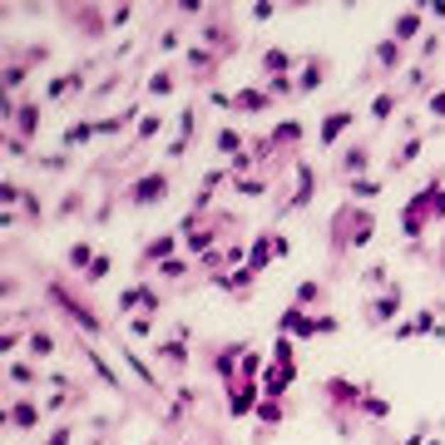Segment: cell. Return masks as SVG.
<instances>
[{"mask_svg": "<svg viewBox=\"0 0 445 445\" xmlns=\"http://www.w3.org/2000/svg\"><path fill=\"white\" fill-rule=\"evenodd\" d=\"M45 297H50V302H55V307H60V312H65V317H70L85 336H100V317H95V312H90V307H85L65 282H45Z\"/></svg>", "mask_w": 445, "mask_h": 445, "instance_id": "6da1fadb", "label": "cell"}, {"mask_svg": "<svg viewBox=\"0 0 445 445\" xmlns=\"http://www.w3.org/2000/svg\"><path fill=\"white\" fill-rule=\"evenodd\" d=\"M292 376H297V366H292V341L277 336V346H272V366H267V376H262L267 401H282V391L292 386Z\"/></svg>", "mask_w": 445, "mask_h": 445, "instance_id": "7a4b0ae2", "label": "cell"}, {"mask_svg": "<svg viewBox=\"0 0 445 445\" xmlns=\"http://www.w3.org/2000/svg\"><path fill=\"white\" fill-rule=\"evenodd\" d=\"M371 208H336V242H346V247H361L366 237H371Z\"/></svg>", "mask_w": 445, "mask_h": 445, "instance_id": "3957f363", "label": "cell"}, {"mask_svg": "<svg viewBox=\"0 0 445 445\" xmlns=\"http://www.w3.org/2000/svg\"><path fill=\"white\" fill-rule=\"evenodd\" d=\"M213 104L227 109V114H262L267 104H277V100H272V90L247 85V90H237V95H213Z\"/></svg>", "mask_w": 445, "mask_h": 445, "instance_id": "277c9868", "label": "cell"}, {"mask_svg": "<svg viewBox=\"0 0 445 445\" xmlns=\"http://www.w3.org/2000/svg\"><path fill=\"white\" fill-rule=\"evenodd\" d=\"M168 188H173V178H168L163 168H154V173H144V178H134V188H129V203H134V208H149V203H163V198H168Z\"/></svg>", "mask_w": 445, "mask_h": 445, "instance_id": "5b68a950", "label": "cell"}, {"mask_svg": "<svg viewBox=\"0 0 445 445\" xmlns=\"http://www.w3.org/2000/svg\"><path fill=\"white\" fill-rule=\"evenodd\" d=\"M282 332L307 341V336H317V332H336V317H307L302 307H287L282 312Z\"/></svg>", "mask_w": 445, "mask_h": 445, "instance_id": "8992f818", "label": "cell"}, {"mask_svg": "<svg viewBox=\"0 0 445 445\" xmlns=\"http://www.w3.org/2000/svg\"><path fill=\"white\" fill-rule=\"evenodd\" d=\"M282 257H287V237H282V232H257V242H252V252H247V267L262 272L267 262H282Z\"/></svg>", "mask_w": 445, "mask_h": 445, "instance_id": "52a82bcc", "label": "cell"}, {"mask_svg": "<svg viewBox=\"0 0 445 445\" xmlns=\"http://www.w3.org/2000/svg\"><path fill=\"white\" fill-rule=\"evenodd\" d=\"M0 109H5V119H15V134L20 139H35V129H40V100H25V104L0 100Z\"/></svg>", "mask_w": 445, "mask_h": 445, "instance_id": "ba28073f", "label": "cell"}, {"mask_svg": "<svg viewBox=\"0 0 445 445\" xmlns=\"http://www.w3.org/2000/svg\"><path fill=\"white\" fill-rule=\"evenodd\" d=\"M396 312H401V292H396V287H386V292H376V297L366 302V322H371V327L391 322Z\"/></svg>", "mask_w": 445, "mask_h": 445, "instance_id": "9c48e42d", "label": "cell"}, {"mask_svg": "<svg viewBox=\"0 0 445 445\" xmlns=\"http://www.w3.org/2000/svg\"><path fill=\"white\" fill-rule=\"evenodd\" d=\"M346 129H351V109H332L322 119V129H317V144H322V149H336Z\"/></svg>", "mask_w": 445, "mask_h": 445, "instance_id": "30bf717a", "label": "cell"}, {"mask_svg": "<svg viewBox=\"0 0 445 445\" xmlns=\"http://www.w3.org/2000/svg\"><path fill=\"white\" fill-rule=\"evenodd\" d=\"M421 332H431V336H445V327L436 322V312H416L411 322H401V327H396V336H391V341H411V336H421Z\"/></svg>", "mask_w": 445, "mask_h": 445, "instance_id": "8fae6325", "label": "cell"}, {"mask_svg": "<svg viewBox=\"0 0 445 445\" xmlns=\"http://www.w3.org/2000/svg\"><path fill=\"white\" fill-rule=\"evenodd\" d=\"M366 163H371V144H351L341 154V183L346 178H366Z\"/></svg>", "mask_w": 445, "mask_h": 445, "instance_id": "7c38bea8", "label": "cell"}, {"mask_svg": "<svg viewBox=\"0 0 445 445\" xmlns=\"http://www.w3.org/2000/svg\"><path fill=\"white\" fill-rule=\"evenodd\" d=\"M173 247H178V232H163V237H154V242H144V267H163L168 257H173Z\"/></svg>", "mask_w": 445, "mask_h": 445, "instance_id": "4fadbf2b", "label": "cell"}, {"mask_svg": "<svg viewBox=\"0 0 445 445\" xmlns=\"http://www.w3.org/2000/svg\"><path fill=\"white\" fill-rule=\"evenodd\" d=\"M159 356H163L168 366H178V371H183V366H188V327H178L168 341H159Z\"/></svg>", "mask_w": 445, "mask_h": 445, "instance_id": "5bb4252c", "label": "cell"}, {"mask_svg": "<svg viewBox=\"0 0 445 445\" xmlns=\"http://www.w3.org/2000/svg\"><path fill=\"white\" fill-rule=\"evenodd\" d=\"M80 351H85V356H90V366H95V376H100V381H104V386H109V391H119V396H124V376H119V371H114L109 361H104V356H100V351H95V346H90V341H80Z\"/></svg>", "mask_w": 445, "mask_h": 445, "instance_id": "9a60e30c", "label": "cell"}, {"mask_svg": "<svg viewBox=\"0 0 445 445\" xmlns=\"http://www.w3.org/2000/svg\"><path fill=\"white\" fill-rule=\"evenodd\" d=\"M327 70H332V65H327V55H312V60L302 65V75H297V90H302V95H312V90H322V80H327Z\"/></svg>", "mask_w": 445, "mask_h": 445, "instance_id": "2e32d148", "label": "cell"}, {"mask_svg": "<svg viewBox=\"0 0 445 445\" xmlns=\"http://www.w3.org/2000/svg\"><path fill=\"white\" fill-rule=\"evenodd\" d=\"M421 25H426V15H421V10H401V15H396V25H391V40H396V45H406V40H416V35H421Z\"/></svg>", "mask_w": 445, "mask_h": 445, "instance_id": "e0dca14e", "label": "cell"}, {"mask_svg": "<svg viewBox=\"0 0 445 445\" xmlns=\"http://www.w3.org/2000/svg\"><path fill=\"white\" fill-rule=\"evenodd\" d=\"M297 139H302V124H297V119H287V124H277V129L267 134V144H257V154H262V149H267V154H272V149H292Z\"/></svg>", "mask_w": 445, "mask_h": 445, "instance_id": "ac0fdd59", "label": "cell"}, {"mask_svg": "<svg viewBox=\"0 0 445 445\" xmlns=\"http://www.w3.org/2000/svg\"><path fill=\"white\" fill-rule=\"evenodd\" d=\"M5 421H10V431H35L40 426V406L35 401H10V416Z\"/></svg>", "mask_w": 445, "mask_h": 445, "instance_id": "d6986e66", "label": "cell"}, {"mask_svg": "<svg viewBox=\"0 0 445 445\" xmlns=\"http://www.w3.org/2000/svg\"><path fill=\"white\" fill-rule=\"evenodd\" d=\"M183 60H188V70H193L198 80H208V75L218 70V55H213V50H203V45H193V50H188Z\"/></svg>", "mask_w": 445, "mask_h": 445, "instance_id": "ffe728a7", "label": "cell"}, {"mask_svg": "<svg viewBox=\"0 0 445 445\" xmlns=\"http://www.w3.org/2000/svg\"><path fill=\"white\" fill-rule=\"evenodd\" d=\"M90 65H95V60H90ZM90 65H85V70H90ZM85 70H80V75H55L45 95H50V100H65V95H75V90L85 85Z\"/></svg>", "mask_w": 445, "mask_h": 445, "instance_id": "44dd1931", "label": "cell"}, {"mask_svg": "<svg viewBox=\"0 0 445 445\" xmlns=\"http://www.w3.org/2000/svg\"><path fill=\"white\" fill-rule=\"evenodd\" d=\"M312 193H317V173L302 163V168H297V193H292V203H287V208H302V203H312Z\"/></svg>", "mask_w": 445, "mask_h": 445, "instance_id": "7402d4cb", "label": "cell"}, {"mask_svg": "<svg viewBox=\"0 0 445 445\" xmlns=\"http://www.w3.org/2000/svg\"><path fill=\"white\" fill-rule=\"evenodd\" d=\"M95 257H100V252H95L90 242H70V252H65L70 272H90V267H95Z\"/></svg>", "mask_w": 445, "mask_h": 445, "instance_id": "603a6c76", "label": "cell"}, {"mask_svg": "<svg viewBox=\"0 0 445 445\" xmlns=\"http://www.w3.org/2000/svg\"><path fill=\"white\" fill-rule=\"evenodd\" d=\"M257 391H262V381H237V391H232V416H247L252 401H257Z\"/></svg>", "mask_w": 445, "mask_h": 445, "instance_id": "cb8c5ba5", "label": "cell"}, {"mask_svg": "<svg viewBox=\"0 0 445 445\" xmlns=\"http://www.w3.org/2000/svg\"><path fill=\"white\" fill-rule=\"evenodd\" d=\"M188 144H193V109H183V119H178V139L168 144V159H183Z\"/></svg>", "mask_w": 445, "mask_h": 445, "instance_id": "d4e9b609", "label": "cell"}, {"mask_svg": "<svg viewBox=\"0 0 445 445\" xmlns=\"http://www.w3.org/2000/svg\"><path fill=\"white\" fill-rule=\"evenodd\" d=\"M262 70H267V75H272V80H287V70H292V55H287V50H277V45H272V50H267V55H262Z\"/></svg>", "mask_w": 445, "mask_h": 445, "instance_id": "484cf974", "label": "cell"}, {"mask_svg": "<svg viewBox=\"0 0 445 445\" xmlns=\"http://www.w3.org/2000/svg\"><path fill=\"white\" fill-rule=\"evenodd\" d=\"M317 302H322V282L302 277V282H297V292H292V307H302V312H307V307H317Z\"/></svg>", "mask_w": 445, "mask_h": 445, "instance_id": "4316f807", "label": "cell"}, {"mask_svg": "<svg viewBox=\"0 0 445 445\" xmlns=\"http://www.w3.org/2000/svg\"><path fill=\"white\" fill-rule=\"evenodd\" d=\"M5 381H10V386H35L40 371H35V361H10V366H5Z\"/></svg>", "mask_w": 445, "mask_h": 445, "instance_id": "83f0119b", "label": "cell"}, {"mask_svg": "<svg viewBox=\"0 0 445 445\" xmlns=\"http://www.w3.org/2000/svg\"><path fill=\"white\" fill-rule=\"evenodd\" d=\"M371 55H376V65H381V70H401V45H396V40H376V50H371Z\"/></svg>", "mask_w": 445, "mask_h": 445, "instance_id": "f1b7e54d", "label": "cell"}, {"mask_svg": "<svg viewBox=\"0 0 445 445\" xmlns=\"http://www.w3.org/2000/svg\"><path fill=\"white\" fill-rule=\"evenodd\" d=\"M381 188H386V178H371V173L366 178H346V193H356V198H376Z\"/></svg>", "mask_w": 445, "mask_h": 445, "instance_id": "f546056e", "label": "cell"}, {"mask_svg": "<svg viewBox=\"0 0 445 445\" xmlns=\"http://www.w3.org/2000/svg\"><path fill=\"white\" fill-rule=\"evenodd\" d=\"M421 144H426V139H416V134H411V139H406V144L396 149V159H391V173H401V168H406V163H411V159L421 154Z\"/></svg>", "mask_w": 445, "mask_h": 445, "instance_id": "4dcf8cb0", "label": "cell"}, {"mask_svg": "<svg viewBox=\"0 0 445 445\" xmlns=\"http://www.w3.org/2000/svg\"><path fill=\"white\" fill-rule=\"evenodd\" d=\"M213 144H218V154L242 159V134H237V129H218V139H213Z\"/></svg>", "mask_w": 445, "mask_h": 445, "instance_id": "1f68e13d", "label": "cell"}, {"mask_svg": "<svg viewBox=\"0 0 445 445\" xmlns=\"http://www.w3.org/2000/svg\"><path fill=\"white\" fill-rule=\"evenodd\" d=\"M149 297H154V287H129V292L119 297V312H134V307H149Z\"/></svg>", "mask_w": 445, "mask_h": 445, "instance_id": "d6a6232c", "label": "cell"}, {"mask_svg": "<svg viewBox=\"0 0 445 445\" xmlns=\"http://www.w3.org/2000/svg\"><path fill=\"white\" fill-rule=\"evenodd\" d=\"M282 416H287V411H282V401H267V396H262V406H257V421H262V426H282Z\"/></svg>", "mask_w": 445, "mask_h": 445, "instance_id": "836d02e7", "label": "cell"}, {"mask_svg": "<svg viewBox=\"0 0 445 445\" xmlns=\"http://www.w3.org/2000/svg\"><path fill=\"white\" fill-rule=\"evenodd\" d=\"M90 134H100V124H75V129H65V139H60V144H65V149H75V144H85Z\"/></svg>", "mask_w": 445, "mask_h": 445, "instance_id": "e575fe53", "label": "cell"}, {"mask_svg": "<svg viewBox=\"0 0 445 445\" xmlns=\"http://www.w3.org/2000/svg\"><path fill=\"white\" fill-rule=\"evenodd\" d=\"M124 361L134 366V376H144V381H149V391H163V386H159V376H154V371H149V366H144V361H139L134 351H129V346H124Z\"/></svg>", "mask_w": 445, "mask_h": 445, "instance_id": "d590c367", "label": "cell"}, {"mask_svg": "<svg viewBox=\"0 0 445 445\" xmlns=\"http://www.w3.org/2000/svg\"><path fill=\"white\" fill-rule=\"evenodd\" d=\"M361 411H366L371 421H381V416H391V401H381V396H371V391H366V396H361Z\"/></svg>", "mask_w": 445, "mask_h": 445, "instance_id": "8d00e7d4", "label": "cell"}, {"mask_svg": "<svg viewBox=\"0 0 445 445\" xmlns=\"http://www.w3.org/2000/svg\"><path fill=\"white\" fill-rule=\"evenodd\" d=\"M55 346H60V341H55L50 332H30V356H50Z\"/></svg>", "mask_w": 445, "mask_h": 445, "instance_id": "74e56055", "label": "cell"}, {"mask_svg": "<svg viewBox=\"0 0 445 445\" xmlns=\"http://www.w3.org/2000/svg\"><path fill=\"white\" fill-rule=\"evenodd\" d=\"M109 272H114V257H109V252H100V257H95V267H90L85 277H90V282H104Z\"/></svg>", "mask_w": 445, "mask_h": 445, "instance_id": "f35d334b", "label": "cell"}, {"mask_svg": "<svg viewBox=\"0 0 445 445\" xmlns=\"http://www.w3.org/2000/svg\"><path fill=\"white\" fill-rule=\"evenodd\" d=\"M396 114V95H376V104H371V119H391Z\"/></svg>", "mask_w": 445, "mask_h": 445, "instance_id": "ab89813d", "label": "cell"}, {"mask_svg": "<svg viewBox=\"0 0 445 445\" xmlns=\"http://www.w3.org/2000/svg\"><path fill=\"white\" fill-rule=\"evenodd\" d=\"M173 90V70H159L154 80H149V95H168Z\"/></svg>", "mask_w": 445, "mask_h": 445, "instance_id": "60d3db41", "label": "cell"}, {"mask_svg": "<svg viewBox=\"0 0 445 445\" xmlns=\"http://www.w3.org/2000/svg\"><path fill=\"white\" fill-rule=\"evenodd\" d=\"M159 129H163V119H159V114H144V119H139V139H144V144H149Z\"/></svg>", "mask_w": 445, "mask_h": 445, "instance_id": "b9f144b4", "label": "cell"}, {"mask_svg": "<svg viewBox=\"0 0 445 445\" xmlns=\"http://www.w3.org/2000/svg\"><path fill=\"white\" fill-rule=\"evenodd\" d=\"M129 15H134L129 5H114V10H104V20H109V30H119V25H129Z\"/></svg>", "mask_w": 445, "mask_h": 445, "instance_id": "7bdbcfd3", "label": "cell"}, {"mask_svg": "<svg viewBox=\"0 0 445 445\" xmlns=\"http://www.w3.org/2000/svg\"><path fill=\"white\" fill-rule=\"evenodd\" d=\"M129 332H134V336H154V317H149V312H144V317H134V322H129Z\"/></svg>", "mask_w": 445, "mask_h": 445, "instance_id": "ee69618b", "label": "cell"}, {"mask_svg": "<svg viewBox=\"0 0 445 445\" xmlns=\"http://www.w3.org/2000/svg\"><path fill=\"white\" fill-rule=\"evenodd\" d=\"M40 168H70V154H45V159H35Z\"/></svg>", "mask_w": 445, "mask_h": 445, "instance_id": "f6af8a7d", "label": "cell"}, {"mask_svg": "<svg viewBox=\"0 0 445 445\" xmlns=\"http://www.w3.org/2000/svg\"><path fill=\"white\" fill-rule=\"evenodd\" d=\"M183 267H188V262H183V257H168V262H163V267H159V272H163V277H183Z\"/></svg>", "mask_w": 445, "mask_h": 445, "instance_id": "bcb514c9", "label": "cell"}, {"mask_svg": "<svg viewBox=\"0 0 445 445\" xmlns=\"http://www.w3.org/2000/svg\"><path fill=\"white\" fill-rule=\"evenodd\" d=\"M262 188H267L262 178H237V193H262Z\"/></svg>", "mask_w": 445, "mask_h": 445, "instance_id": "7dc6e473", "label": "cell"}, {"mask_svg": "<svg viewBox=\"0 0 445 445\" xmlns=\"http://www.w3.org/2000/svg\"><path fill=\"white\" fill-rule=\"evenodd\" d=\"M70 436H75V426H60V431H55L45 445H70Z\"/></svg>", "mask_w": 445, "mask_h": 445, "instance_id": "c3c4849f", "label": "cell"}, {"mask_svg": "<svg viewBox=\"0 0 445 445\" xmlns=\"http://www.w3.org/2000/svg\"><path fill=\"white\" fill-rule=\"evenodd\" d=\"M20 203H25V218H40V198H35V193H25Z\"/></svg>", "mask_w": 445, "mask_h": 445, "instance_id": "681fc988", "label": "cell"}, {"mask_svg": "<svg viewBox=\"0 0 445 445\" xmlns=\"http://www.w3.org/2000/svg\"><path fill=\"white\" fill-rule=\"evenodd\" d=\"M426 109L436 114V119H445V90H441V95H431V104H426Z\"/></svg>", "mask_w": 445, "mask_h": 445, "instance_id": "f907efd6", "label": "cell"}, {"mask_svg": "<svg viewBox=\"0 0 445 445\" xmlns=\"http://www.w3.org/2000/svg\"><path fill=\"white\" fill-rule=\"evenodd\" d=\"M0 346H5V356H15V346H20V332H5V336H0Z\"/></svg>", "mask_w": 445, "mask_h": 445, "instance_id": "816d5d0a", "label": "cell"}]
</instances>
